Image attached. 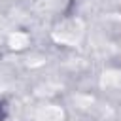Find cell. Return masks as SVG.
Masks as SVG:
<instances>
[{
  "label": "cell",
  "mask_w": 121,
  "mask_h": 121,
  "mask_svg": "<svg viewBox=\"0 0 121 121\" xmlns=\"http://www.w3.org/2000/svg\"><path fill=\"white\" fill-rule=\"evenodd\" d=\"M4 115H6V110H4V104H2V100H0V121L4 119Z\"/></svg>",
  "instance_id": "cell-1"
}]
</instances>
